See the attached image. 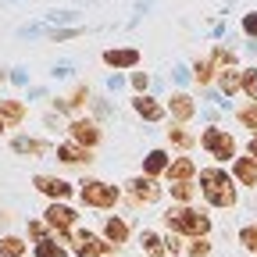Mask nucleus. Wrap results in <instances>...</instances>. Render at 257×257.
Listing matches in <instances>:
<instances>
[{
  "label": "nucleus",
  "instance_id": "obj_23",
  "mask_svg": "<svg viewBox=\"0 0 257 257\" xmlns=\"http://www.w3.org/2000/svg\"><path fill=\"white\" fill-rule=\"evenodd\" d=\"M218 86H221V93L232 96V93L243 86V72H221V75H218Z\"/></svg>",
  "mask_w": 257,
  "mask_h": 257
},
{
  "label": "nucleus",
  "instance_id": "obj_17",
  "mask_svg": "<svg viewBox=\"0 0 257 257\" xmlns=\"http://www.w3.org/2000/svg\"><path fill=\"white\" fill-rule=\"evenodd\" d=\"M104 239L114 243V246L125 243V239H128V225H125L121 218H107V221H104Z\"/></svg>",
  "mask_w": 257,
  "mask_h": 257
},
{
  "label": "nucleus",
  "instance_id": "obj_24",
  "mask_svg": "<svg viewBox=\"0 0 257 257\" xmlns=\"http://www.w3.org/2000/svg\"><path fill=\"white\" fill-rule=\"evenodd\" d=\"M36 257H64V250H61L54 239H40V243H36Z\"/></svg>",
  "mask_w": 257,
  "mask_h": 257
},
{
  "label": "nucleus",
  "instance_id": "obj_16",
  "mask_svg": "<svg viewBox=\"0 0 257 257\" xmlns=\"http://www.w3.org/2000/svg\"><path fill=\"white\" fill-rule=\"evenodd\" d=\"M168 165H172V161H168V154H165V150H150V154H147V161H143V172L154 179V175H161V172H168Z\"/></svg>",
  "mask_w": 257,
  "mask_h": 257
},
{
  "label": "nucleus",
  "instance_id": "obj_6",
  "mask_svg": "<svg viewBox=\"0 0 257 257\" xmlns=\"http://www.w3.org/2000/svg\"><path fill=\"white\" fill-rule=\"evenodd\" d=\"M32 186H36L40 193H47L50 200H68V197H72V182L54 179V175H36V179H32Z\"/></svg>",
  "mask_w": 257,
  "mask_h": 257
},
{
  "label": "nucleus",
  "instance_id": "obj_31",
  "mask_svg": "<svg viewBox=\"0 0 257 257\" xmlns=\"http://www.w3.org/2000/svg\"><path fill=\"white\" fill-rule=\"evenodd\" d=\"M232 61H236V54H232V50H225V47H218V50H214V64H221V68H225V64H232Z\"/></svg>",
  "mask_w": 257,
  "mask_h": 257
},
{
  "label": "nucleus",
  "instance_id": "obj_8",
  "mask_svg": "<svg viewBox=\"0 0 257 257\" xmlns=\"http://www.w3.org/2000/svg\"><path fill=\"white\" fill-rule=\"evenodd\" d=\"M104 64H107V68H136V64H140V50H136V47L104 50Z\"/></svg>",
  "mask_w": 257,
  "mask_h": 257
},
{
  "label": "nucleus",
  "instance_id": "obj_12",
  "mask_svg": "<svg viewBox=\"0 0 257 257\" xmlns=\"http://www.w3.org/2000/svg\"><path fill=\"white\" fill-rule=\"evenodd\" d=\"M133 111H136L140 118H147V121H161V118H165V107H161L154 96H143V93L133 100Z\"/></svg>",
  "mask_w": 257,
  "mask_h": 257
},
{
  "label": "nucleus",
  "instance_id": "obj_18",
  "mask_svg": "<svg viewBox=\"0 0 257 257\" xmlns=\"http://www.w3.org/2000/svg\"><path fill=\"white\" fill-rule=\"evenodd\" d=\"M0 118H4L8 125L25 121V104L22 100H0Z\"/></svg>",
  "mask_w": 257,
  "mask_h": 257
},
{
  "label": "nucleus",
  "instance_id": "obj_25",
  "mask_svg": "<svg viewBox=\"0 0 257 257\" xmlns=\"http://www.w3.org/2000/svg\"><path fill=\"white\" fill-rule=\"evenodd\" d=\"M243 93L250 96V100H257V68H246L243 72Z\"/></svg>",
  "mask_w": 257,
  "mask_h": 257
},
{
  "label": "nucleus",
  "instance_id": "obj_21",
  "mask_svg": "<svg viewBox=\"0 0 257 257\" xmlns=\"http://www.w3.org/2000/svg\"><path fill=\"white\" fill-rule=\"evenodd\" d=\"M140 246H143L150 257H161V253H165V246H161V236H157L154 229H147V232L140 236Z\"/></svg>",
  "mask_w": 257,
  "mask_h": 257
},
{
  "label": "nucleus",
  "instance_id": "obj_4",
  "mask_svg": "<svg viewBox=\"0 0 257 257\" xmlns=\"http://www.w3.org/2000/svg\"><path fill=\"white\" fill-rule=\"evenodd\" d=\"M200 147H204L211 157H218V161H229V157H236V140H232L229 133H225V128H204Z\"/></svg>",
  "mask_w": 257,
  "mask_h": 257
},
{
  "label": "nucleus",
  "instance_id": "obj_33",
  "mask_svg": "<svg viewBox=\"0 0 257 257\" xmlns=\"http://www.w3.org/2000/svg\"><path fill=\"white\" fill-rule=\"evenodd\" d=\"M243 32H246V36H257V11H250L243 18Z\"/></svg>",
  "mask_w": 257,
  "mask_h": 257
},
{
  "label": "nucleus",
  "instance_id": "obj_13",
  "mask_svg": "<svg viewBox=\"0 0 257 257\" xmlns=\"http://www.w3.org/2000/svg\"><path fill=\"white\" fill-rule=\"evenodd\" d=\"M232 175H236L243 186H257V161H253V157H236V161H232Z\"/></svg>",
  "mask_w": 257,
  "mask_h": 257
},
{
  "label": "nucleus",
  "instance_id": "obj_11",
  "mask_svg": "<svg viewBox=\"0 0 257 257\" xmlns=\"http://www.w3.org/2000/svg\"><path fill=\"white\" fill-rule=\"evenodd\" d=\"M128 189H133V197L136 200H143V204H154L157 197H161V186L147 175V179H133V182H128Z\"/></svg>",
  "mask_w": 257,
  "mask_h": 257
},
{
  "label": "nucleus",
  "instance_id": "obj_36",
  "mask_svg": "<svg viewBox=\"0 0 257 257\" xmlns=\"http://www.w3.org/2000/svg\"><path fill=\"white\" fill-rule=\"evenodd\" d=\"M250 157H253V161H257V136H253V140H250Z\"/></svg>",
  "mask_w": 257,
  "mask_h": 257
},
{
  "label": "nucleus",
  "instance_id": "obj_15",
  "mask_svg": "<svg viewBox=\"0 0 257 257\" xmlns=\"http://www.w3.org/2000/svg\"><path fill=\"white\" fill-rule=\"evenodd\" d=\"M193 172H197V165H193L189 157H175L172 165H168V172H165V175H168L172 182H189V179H193Z\"/></svg>",
  "mask_w": 257,
  "mask_h": 257
},
{
  "label": "nucleus",
  "instance_id": "obj_26",
  "mask_svg": "<svg viewBox=\"0 0 257 257\" xmlns=\"http://www.w3.org/2000/svg\"><path fill=\"white\" fill-rule=\"evenodd\" d=\"M172 197L182 200V204H189V200H193V182H175V186H172Z\"/></svg>",
  "mask_w": 257,
  "mask_h": 257
},
{
  "label": "nucleus",
  "instance_id": "obj_5",
  "mask_svg": "<svg viewBox=\"0 0 257 257\" xmlns=\"http://www.w3.org/2000/svg\"><path fill=\"white\" fill-rule=\"evenodd\" d=\"M68 133H72V140L79 143V147H96L100 143V128H96V121H89V118H75L72 125H68Z\"/></svg>",
  "mask_w": 257,
  "mask_h": 257
},
{
  "label": "nucleus",
  "instance_id": "obj_9",
  "mask_svg": "<svg viewBox=\"0 0 257 257\" xmlns=\"http://www.w3.org/2000/svg\"><path fill=\"white\" fill-rule=\"evenodd\" d=\"M107 246H111L107 239L93 236V232H79V236H75V253H79V257H104Z\"/></svg>",
  "mask_w": 257,
  "mask_h": 257
},
{
  "label": "nucleus",
  "instance_id": "obj_37",
  "mask_svg": "<svg viewBox=\"0 0 257 257\" xmlns=\"http://www.w3.org/2000/svg\"><path fill=\"white\" fill-rule=\"evenodd\" d=\"M4 128H8V121H4V118H0V133H4Z\"/></svg>",
  "mask_w": 257,
  "mask_h": 257
},
{
  "label": "nucleus",
  "instance_id": "obj_22",
  "mask_svg": "<svg viewBox=\"0 0 257 257\" xmlns=\"http://www.w3.org/2000/svg\"><path fill=\"white\" fill-rule=\"evenodd\" d=\"M168 140L175 143V147H182V150H189L193 143H197V136L189 133V128H182V125H175V128H168Z\"/></svg>",
  "mask_w": 257,
  "mask_h": 257
},
{
  "label": "nucleus",
  "instance_id": "obj_27",
  "mask_svg": "<svg viewBox=\"0 0 257 257\" xmlns=\"http://www.w3.org/2000/svg\"><path fill=\"white\" fill-rule=\"evenodd\" d=\"M211 75H214V61H197V82L204 86V82H211Z\"/></svg>",
  "mask_w": 257,
  "mask_h": 257
},
{
  "label": "nucleus",
  "instance_id": "obj_14",
  "mask_svg": "<svg viewBox=\"0 0 257 257\" xmlns=\"http://www.w3.org/2000/svg\"><path fill=\"white\" fill-rule=\"evenodd\" d=\"M57 157L64 161V165H89V150L86 147H79V143H61L57 147Z\"/></svg>",
  "mask_w": 257,
  "mask_h": 257
},
{
  "label": "nucleus",
  "instance_id": "obj_3",
  "mask_svg": "<svg viewBox=\"0 0 257 257\" xmlns=\"http://www.w3.org/2000/svg\"><path fill=\"white\" fill-rule=\"evenodd\" d=\"M79 197H82V204L86 207H114L118 204V186H111V182H100V179H86V182H79Z\"/></svg>",
  "mask_w": 257,
  "mask_h": 257
},
{
  "label": "nucleus",
  "instance_id": "obj_10",
  "mask_svg": "<svg viewBox=\"0 0 257 257\" xmlns=\"http://www.w3.org/2000/svg\"><path fill=\"white\" fill-rule=\"evenodd\" d=\"M168 111L175 121H189L193 114H197V104H193V96L189 93H175L172 100H168Z\"/></svg>",
  "mask_w": 257,
  "mask_h": 257
},
{
  "label": "nucleus",
  "instance_id": "obj_28",
  "mask_svg": "<svg viewBox=\"0 0 257 257\" xmlns=\"http://www.w3.org/2000/svg\"><path fill=\"white\" fill-rule=\"evenodd\" d=\"M82 104H86V86H79L72 96H64V100H61V107H64V111H68V107H82Z\"/></svg>",
  "mask_w": 257,
  "mask_h": 257
},
{
  "label": "nucleus",
  "instance_id": "obj_29",
  "mask_svg": "<svg viewBox=\"0 0 257 257\" xmlns=\"http://www.w3.org/2000/svg\"><path fill=\"white\" fill-rule=\"evenodd\" d=\"M239 243H243L246 250H253V253H257V225H246V229L239 232Z\"/></svg>",
  "mask_w": 257,
  "mask_h": 257
},
{
  "label": "nucleus",
  "instance_id": "obj_20",
  "mask_svg": "<svg viewBox=\"0 0 257 257\" xmlns=\"http://www.w3.org/2000/svg\"><path fill=\"white\" fill-rule=\"evenodd\" d=\"M15 150H18V154H32V157H43V154H47V143L22 136V140H15Z\"/></svg>",
  "mask_w": 257,
  "mask_h": 257
},
{
  "label": "nucleus",
  "instance_id": "obj_32",
  "mask_svg": "<svg viewBox=\"0 0 257 257\" xmlns=\"http://www.w3.org/2000/svg\"><path fill=\"white\" fill-rule=\"evenodd\" d=\"M189 253H193V257H207V253H211V243H207V239H197V243L189 246Z\"/></svg>",
  "mask_w": 257,
  "mask_h": 257
},
{
  "label": "nucleus",
  "instance_id": "obj_34",
  "mask_svg": "<svg viewBox=\"0 0 257 257\" xmlns=\"http://www.w3.org/2000/svg\"><path fill=\"white\" fill-rule=\"evenodd\" d=\"M29 232L43 239V232H47V221H32V225H29Z\"/></svg>",
  "mask_w": 257,
  "mask_h": 257
},
{
  "label": "nucleus",
  "instance_id": "obj_2",
  "mask_svg": "<svg viewBox=\"0 0 257 257\" xmlns=\"http://www.w3.org/2000/svg\"><path fill=\"white\" fill-rule=\"evenodd\" d=\"M165 225L172 232H182V236H207L211 232V218L200 214V211H193V207H172L165 211Z\"/></svg>",
  "mask_w": 257,
  "mask_h": 257
},
{
  "label": "nucleus",
  "instance_id": "obj_30",
  "mask_svg": "<svg viewBox=\"0 0 257 257\" xmlns=\"http://www.w3.org/2000/svg\"><path fill=\"white\" fill-rule=\"evenodd\" d=\"M239 121H243L246 128H257V100H250V107L239 111Z\"/></svg>",
  "mask_w": 257,
  "mask_h": 257
},
{
  "label": "nucleus",
  "instance_id": "obj_35",
  "mask_svg": "<svg viewBox=\"0 0 257 257\" xmlns=\"http://www.w3.org/2000/svg\"><path fill=\"white\" fill-rule=\"evenodd\" d=\"M147 82H150V79H147V75H143V72H136V75H133V86H136V89H140V93H143V89H147Z\"/></svg>",
  "mask_w": 257,
  "mask_h": 257
},
{
  "label": "nucleus",
  "instance_id": "obj_7",
  "mask_svg": "<svg viewBox=\"0 0 257 257\" xmlns=\"http://www.w3.org/2000/svg\"><path fill=\"white\" fill-rule=\"evenodd\" d=\"M75 218H79V214H75L72 207H64V204H50V207H47V218H43V221L50 225V229H57V232L64 236V232H68L72 225H75Z\"/></svg>",
  "mask_w": 257,
  "mask_h": 257
},
{
  "label": "nucleus",
  "instance_id": "obj_19",
  "mask_svg": "<svg viewBox=\"0 0 257 257\" xmlns=\"http://www.w3.org/2000/svg\"><path fill=\"white\" fill-rule=\"evenodd\" d=\"M0 257H25V243L18 236H0Z\"/></svg>",
  "mask_w": 257,
  "mask_h": 257
},
{
  "label": "nucleus",
  "instance_id": "obj_1",
  "mask_svg": "<svg viewBox=\"0 0 257 257\" xmlns=\"http://www.w3.org/2000/svg\"><path fill=\"white\" fill-rule=\"evenodd\" d=\"M200 189H204V197H207L211 207H232L236 204L232 179H229V172H221V168H204L200 172Z\"/></svg>",
  "mask_w": 257,
  "mask_h": 257
}]
</instances>
